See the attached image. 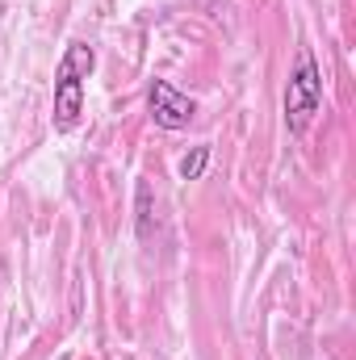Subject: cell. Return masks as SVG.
I'll return each instance as SVG.
<instances>
[{
    "mask_svg": "<svg viewBox=\"0 0 356 360\" xmlns=\"http://www.w3.org/2000/svg\"><path fill=\"white\" fill-rule=\"evenodd\" d=\"M92 68H96V55H92L89 42H68V51H63V59L55 68V105H51V122H55L59 134L80 126L84 84H89Z\"/></svg>",
    "mask_w": 356,
    "mask_h": 360,
    "instance_id": "6da1fadb",
    "label": "cell"
},
{
    "mask_svg": "<svg viewBox=\"0 0 356 360\" xmlns=\"http://www.w3.org/2000/svg\"><path fill=\"white\" fill-rule=\"evenodd\" d=\"M319 105H323V72H319L314 55L302 46L298 51V68L289 76V89H285V122H289V130L302 134L306 122L319 113Z\"/></svg>",
    "mask_w": 356,
    "mask_h": 360,
    "instance_id": "7a4b0ae2",
    "label": "cell"
},
{
    "mask_svg": "<svg viewBox=\"0 0 356 360\" xmlns=\"http://www.w3.org/2000/svg\"><path fill=\"white\" fill-rule=\"evenodd\" d=\"M147 109H151V122L164 126V130H184L193 122V113H197L193 96H184L180 89H172L168 80H155L147 89Z\"/></svg>",
    "mask_w": 356,
    "mask_h": 360,
    "instance_id": "3957f363",
    "label": "cell"
},
{
    "mask_svg": "<svg viewBox=\"0 0 356 360\" xmlns=\"http://www.w3.org/2000/svg\"><path fill=\"white\" fill-rule=\"evenodd\" d=\"M205 164H210V147H193V151L180 160V180H201Z\"/></svg>",
    "mask_w": 356,
    "mask_h": 360,
    "instance_id": "277c9868",
    "label": "cell"
}]
</instances>
